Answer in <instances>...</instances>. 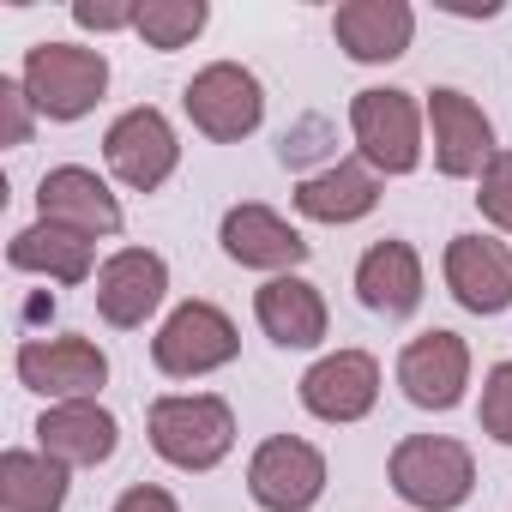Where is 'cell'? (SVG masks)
Returning a JSON list of instances; mask_svg holds the SVG:
<instances>
[{"label":"cell","mask_w":512,"mask_h":512,"mask_svg":"<svg viewBox=\"0 0 512 512\" xmlns=\"http://www.w3.org/2000/svg\"><path fill=\"white\" fill-rule=\"evenodd\" d=\"M151 452L175 470H217L235 446V410L217 392H169L145 410Z\"/></svg>","instance_id":"6da1fadb"},{"label":"cell","mask_w":512,"mask_h":512,"mask_svg":"<svg viewBox=\"0 0 512 512\" xmlns=\"http://www.w3.org/2000/svg\"><path fill=\"white\" fill-rule=\"evenodd\" d=\"M392 494L416 512H458L476 488V458L452 434H404L386 458Z\"/></svg>","instance_id":"7a4b0ae2"},{"label":"cell","mask_w":512,"mask_h":512,"mask_svg":"<svg viewBox=\"0 0 512 512\" xmlns=\"http://www.w3.org/2000/svg\"><path fill=\"white\" fill-rule=\"evenodd\" d=\"M19 85L37 103V115L85 121L109 91V61H103V49H79V43H31Z\"/></svg>","instance_id":"3957f363"},{"label":"cell","mask_w":512,"mask_h":512,"mask_svg":"<svg viewBox=\"0 0 512 512\" xmlns=\"http://www.w3.org/2000/svg\"><path fill=\"white\" fill-rule=\"evenodd\" d=\"M422 127L428 109L398 85H368L350 97V133L374 175H410L422 163Z\"/></svg>","instance_id":"277c9868"},{"label":"cell","mask_w":512,"mask_h":512,"mask_svg":"<svg viewBox=\"0 0 512 512\" xmlns=\"http://www.w3.org/2000/svg\"><path fill=\"white\" fill-rule=\"evenodd\" d=\"M235 356H241V332H235V320H229L217 302H181V308L157 326V338H151V362H157V374H169V380L217 374V368H229Z\"/></svg>","instance_id":"5b68a950"},{"label":"cell","mask_w":512,"mask_h":512,"mask_svg":"<svg viewBox=\"0 0 512 512\" xmlns=\"http://www.w3.org/2000/svg\"><path fill=\"white\" fill-rule=\"evenodd\" d=\"M181 109L211 145H235V139H247L266 121V85L253 79L241 61H211V67H199L187 79Z\"/></svg>","instance_id":"8992f818"},{"label":"cell","mask_w":512,"mask_h":512,"mask_svg":"<svg viewBox=\"0 0 512 512\" xmlns=\"http://www.w3.org/2000/svg\"><path fill=\"white\" fill-rule=\"evenodd\" d=\"M247 494L266 512H308L326 494V452L302 434H272L247 458Z\"/></svg>","instance_id":"52a82bcc"},{"label":"cell","mask_w":512,"mask_h":512,"mask_svg":"<svg viewBox=\"0 0 512 512\" xmlns=\"http://www.w3.org/2000/svg\"><path fill=\"white\" fill-rule=\"evenodd\" d=\"M103 163H109V175H115L121 187L157 193V187L175 175V163H181V139H175V127H169L163 109L139 103V109H127V115L109 121V133H103Z\"/></svg>","instance_id":"ba28073f"},{"label":"cell","mask_w":512,"mask_h":512,"mask_svg":"<svg viewBox=\"0 0 512 512\" xmlns=\"http://www.w3.org/2000/svg\"><path fill=\"white\" fill-rule=\"evenodd\" d=\"M13 368H19V386H31L49 404H79V398H97L109 386V356L91 338H79V332H67V338H25Z\"/></svg>","instance_id":"9c48e42d"},{"label":"cell","mask_w":512,"mask_h":512,"mask_svg":"<svg viewBox=\"0 0 512 512\" xmlns=\"http://www.w3.org/2000/svg\"><path fill=\"white\" fill-rule=\"evenodd\" d=\"M428 133H434V169L446 181H470L494 163V121L482 115L476 97H464L458 85H434L428 91Z\"/></svg>","instance_id":"30bf717a"},{"label":"cell","mask_w":512,"mask_h":512,"mask_svg":"<svg viewBox=\"0 0 512 512\" xmlns=\"http://www.w3.org/2000/svg\"><path fill=\"white\" fill-rule=\"evenodd\" d=\"M217 241H223V253H229L235 266H247V272H272V278L296 272L308 253H314V241H308L290 217H278L272 205H260V199L229 205Z\"/></svg>","instance_id":"8fae6325"},{"label":"cell","mask_w":512,"mask_h":512,"mask_svg":"<svg viewBox=\"0 0 512 512\" xmlns=\"http://www.w3.org/2000/svg\"><path fill=\"white\" fill-rule=\"evenodd\" d=\"M398 386L416 410H458L464 386H470V344L446 326L416 332L398 350Z\"/></svg>","instance_id":"7c38bea8"},{"label":"cell","mask_w":512,"mask_h":512,"mask_svg":"<svg viewBox=\"0 0 512 512\" xmlns=\"http://www.w3.org/2000/svg\"><path fill=\"white\" fill-rule=\"evenodd\" d=\"M163 296H169V266L151 247H121V253H109V260L97 266V314L115 332L145 326L163 308Z\"/></svg>","instance_id":"4fadbf2b"},{"label":"cell","mask_w":512,"mask_h":512,"mask_svg":"<svg viewBox=\"0 0 512 512\" xmlns=\"http://www.w3.org/2000/svg\"><path fill=\"white\" fill-rule=\"evenodd\" d=\"M446 290L464 314H506L512 308V247L494 235H452L446 241Z\"/></svg>","instance_id":"5bb4252c"},{"label":"cell","mask_w":512,"mask_h":512,"mask_svg":"<svg viewBox=\"0 0 512 512\" xmlns=\"http://www.w3.org/2000/svg\"><path fill=\"white\" fill-rule=\"evenodd\" d=\"M380 404V362L368 350H332L302 374V410L320 422H362Z\"/></svg>","instance_id":"9a60e30c"},{"label":"cell","mask_w":512,"mask_h":512,"mask_svg":"<svg viewBox=\"0 0 512 512\" xmlns=\"http://www.w3.org/2000/svg\"><path fill=\"white\" fill-rule=\"evenodd\" d=\"M37 217H49V223H67V229H79V235H115L121 229V199L109 193V181L97 175V169H85V163H61V169H49L43 181H37Z\"/></svg>","instance_id":"2e32d148"},{"label":"cell","mask_w":512,"mask_h":512,"mask_svg":"<svg viewBox=\"0 0 512 512\" xmlns=\"http://www.w3.org/2000/svg\"><path fill=\"white\" fill-rule=\"evenodd\" d=\"M332 37L356 67H386L410 49L416 37V7L410 0H344L332 13Z\"/></svg>","instance_id":"e0dca14e"},{"label":"cell","mask_w":512,"mask_h":512,"mask_svg":"<svg viewBox=\"0 0 512 512\" xmlns=\"http://www.w3.org/2000/svg\"><path fill=\"white\" fill-rule=\"evenodd\" d=\"M121 446V422L97 404V398H79V404H49L37 416V452L61 458L67 470H91V464H109Z\"/></svg>","instance_id":"ac0fdd59"},{"label":"cell","mask_w":512,"mask_h":512,"mask_svg":"<svg viewBox=\"0 0 512 512\" xmlns=\"http://www.w3.org/2000/svg\"><path fill=\"white\" fill-rule=\"evenodd\" d=\"M253 320H260V332L278 350H314L326 338V296L308 278L284 272V278H266L253 290Z\"/></svg>","instance_id":"d6986e66"},{"label":"cell","mask_w":512,"mask_h":512,"mask_svg":"<svg viewBox=\"0 0 512 512\" xmlns=\"http://www.w3.org/2000/svg\"><path fill=\"white\" fill-rule=\"evenodd\" d=\"M356 296H362V308L392 314V320L416 314V302H422V253L410 241H398V235L374 241L356 260Z\"/></svg>","instance_id":"ffe728a7"},{"label":"cell","mask_w":512,"mask_h":512,"mask_svg":"<svg viewBox=\"0 0 512 512\" xmlns=\"http://www.w3.org/2000/svg\"><path fill=\"white\" fill-rule=\"evenodd\" d=\"M7 266L13 272H37V278H55V284H85L91 266H97V241L67 229V223H49L37 217L31 229H19L7 241Z\"/></svg>","instance_id":"44dd1931"},{"label":"cell","mask_w":512,"mask_h":512,"mask_svg":"<svg viewBox=\"0 0 512 512\" xmlns=\"http://www.w3.org/2000/svg\"><path fill=\"white\" fill-rule=\"evenodd\" d=\"M380 205V175L362 157H338L296 187V211L314 223H356Z\"/></svg>","instance_id":"7402d4cb"},{"label":"cell","mask_w":512,"mask_h":512,"mask_svg":"<svg viewBox=\"0 0 512 512\" xmlns=\"http://www.w3.org/2000/svg\"><path fill=\"white\" fill-rule=\"evenodd\" d=\"M73 488V470L49 452H25L13 446L0 458V506L7 512H61Z\"/></svg>","instance_id":"603a6c76"},{"label":"cell","mask_w":512,"mask_h":512,"mask_svg":"<svg viewBox=\"0 0 512 512\" xmlns=\"http://www.w3.org/2000/svg\"><path fill=\"white\" fill-rule=\"evenodd\" d=\"M205 19H211L205 0H139L133 37H145V49H157V55H175L205 31Z\"/></svg>","instance_id":"cb8c5ba5"},{"label":"cell","mask_w":512,"mask_h":512,"mask_svg":"<svg viewBox=\"0 0 512 512\" xmlns=\"http://www.w3.org/2000/svg\"><path fill=\"white\" fill-rule=\"evenodd\" d=\"M482 434L488 440H500V446H512V362H494L488 368V380H482Z\"/></svg>","instance_id":"d4e9b609"},{"label":"cell","mask_w":512,"mask_h":512,"mask_svg":"<svg viewBox=\"0 0 512 512\" xmlns=\"http://www.w3.org/2000/svg\"><path fill=\"white\" fill-rule=\"evenodd\" d=\"M476 205L494 229L512 235V151H494V163L476 175Z\"/></svg>","instance_id":"484cf974"},{"label":"cell","mask_w":512,"mask_h":512,"mask_svg":"<svg viewBox=\"0 0 512 512\" xmlns=\"http://www.w3.org/2000/svg\"><path fill=\"white\" fill-rule=\"evenodd\" d=\"M133 19H139V0H73V25L79 31H97V37L133 31Z\"/></svg>","instance_id":"4316f807"},{"label":"cell","mask_w":512,"mask_h":512,"mask_svg":"<svg viewBox=\"0 0 512 512\" xmlns=\"http://www.w3.org/2000/svg\"><path fill=\"white\" fill-rule=\"evenodd\" d=\"M0 121H7V145H31V133H37V103L25 97L19 79H0Z\"/></svg>","instance_id":"83f0119b"},{"label":"cell","mask_w":512,"mask_h":512,"mask_svg":"<svg viewBox=\"0 0 512 512\" xmlns=\"http://www.w3.org/2000/svg\"><path fill=\"white\" fill-rule=\"evenodd\" d=\"M115 512H181V506H175L169 488H157V482H133V488L115 500Z\"/></svg>","instance_id":"f1b7e54d"}]
</instances>
